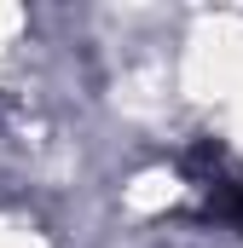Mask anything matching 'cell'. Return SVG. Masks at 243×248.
<instances>
[{"instance_id": "1", "label": "cell", "mask_w": 243, "mask_h": 248, "mask_svg": "<svg viewBox=\"0 0 243 248\" xmlns=\"http://www.w3.org/2000/svg\"><path fill=\"white\" fill-rule=\"evenodd\" d=\"M208 202H214V214H220L226 225L243 231V173H220V179L208 185Z\"/></svg>"}]
</instances>
